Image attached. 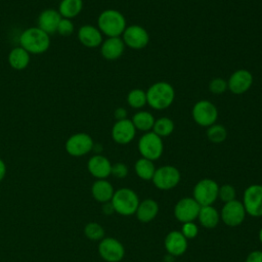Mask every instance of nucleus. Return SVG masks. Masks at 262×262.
<instances>
[{"label":"nucleus","mask_w":262,"mask_h":262,"mask_svg":"<svg viewBox=\"0 0 262 262\" xmlns=\"http://www.w3.org/2000/svg\"><path fill=\"white\" fill-rule=\"evenodd\" d=\"M246 262H262V251L251 252L248 255Z\"/></svg>","instance_id":"obj_38"},{"label":"nucleus","mask_w":262,"mask_h":262,"mask_svg":"<svg viewBox=\"0 0 262 262\" xmlns=\"http://www.w3.org/2000/svg\"><path fill=\"white\" fill-rule=\"evenodd\" d=\"M111 203L115 212L123 216H130L136 212L139 200L134 190L123 187L114 192Z\"/></svg>","instance_id":"obj_4"},{"label":"nucleus","mask_w":262,"mask_h":262,"mask_svg":"<svg viewBox=\"0 0 262 262\" xmlns=\"http://www.w3.org/2000/svg\"><path fill=\"white\" fill-rule=\"evenodd\" d=\"M84 233L87 238L91 241H101L104 236L102 226L96 222H89L84 228Z\"/></svg>","instance_id":"obj_32"},{"label":"nucleus","mask_w":262,"mask_h":262,"mask_svg":"<svg viewBox=\"0 0 262 262\" xmlns=\"http://www.w3.org/2000/svg\"><path fill=\"white\" fill-rule=\"evenodd\" d=\"M94 145L92 137L85 132H78L71 135L66 143V151L72 157H82L89 154Z\"/></svg>","instance_id":"obj_8"},{"label":"nucleus","mask_w":262,"mask_h":262,"mask_svg":"<svg viewBox=\"0 0 262 262\" xmlns=\"http://www.w3.org/2000/svg\"><path fill=\"white\" fill-rule=\"evenodd\" d=\"M201 224L206 228H214L219 222V213L212 206H203L198 216Z\"/></svg>","instance_id":"obj_27"},{"label":"nucleus","mask_w":262,"mask_h":262,"mask_svg":"<svg viewBox=\"0 0 262 262\" xmlns=\"http://www.w3.org/2000/svg\"><path fill=\"white\" fill-rule=\"evenodd\" d=\"M138 150L142 158L156 161L164 151L163 140L152 131L145 132L138 140Z\"/></svg>","instance_id":"obj_5"},{"label":"nucleus","mask_w":262,"mask_h":262,"mask_svg":"<svg viewBox=\"0 0 262 262\" xmlns=\"http://www.w3.org/2000/svg\"><path fill=\"white\" fill-rule=\"evenodd\" d=\"M218 196L223 201L224 203H228L230 201L235 200V189L230 184H224L221 187H219L218 190Z\"/></svg>","instance_id":"obj_34"},{"label":"nucleus","mask_w":262,"mask_h":262,"mask_svg":"<svg viewBox=\"0 0 262 262\" xmlns=\"http://www.w3.org/2000/svg\"><path fill=\"white\" fill-rule=\"evenodd\" d=\"M181 232L186 238H193L198 235L199 229L193 222H186V223H183Z\"/></svg>","instance_id":"obj_36"},{"label":"nucleus","mask_w":262,"mask_h":262,"mask_svg":"<svg viewBox=\"0 0 262 262\" xmlns=\"http://www.w3.org/2000/svg\"><path fill=\"white\" fill-rule=\"evenodd\" d=\"M31 60V54L20 46L12 48L8 53V63L16 71H23L27 69Z\"/></svg>","instance_id":"obj_22"},{"label":"nucleus","mask_w":262,"mask_h":262,"mask_svg":"<svg viewBox=\"0 0 262 262\" xmlns=\"http://www.w3.org/2000/svg\"><path fill=\"white\" fill-rule=\"evenodd\" d=\"M219 186L216 181L205 178L193 187V199L201 206H211L218 198Z\"/></svg>","instance_id":"obj_7"},{"label":"nucleus","mask_w":262,"mask_h":262,"mask_svg":"<svg viewBox=\"0 0 262 262\" xmlns=\"http://www.w3.org/2000/svg\"><path fill=\"white\" fill-rule=\"evenodd\" d=\"M227 89V81L222 78H214L209 84V90L216 95L222 94Z\"/></svg>","instance_id":"obj_35"},{"label":"nucleus","mask_w":262,"mask_h":262,"mask_svg":"<svg viewBox=\"0 0 262 262\" xmlns=\"http://www.w3.org/2000/svg\"><path fill=\"white\" fill-rule=\"evenodd\" d=\"M5 174H6V165H5L4 161L0 159V182L5 177Z\"/></svg>","instance_id":"obj_41"},{"label":"nucleus","mask_w":262,"mask_h":262,"mask_svg":"<svg viewBox=\"0 0 262 262\" xmlns=\"http://www.w3.org/2000/svg\"><path fill=\"white\" fill-rule=\"evenodd\" d=\"M19 46L30 54H42L49 49L50 37L38 27H30L21 32L18 38Z\"/></svg>","instance_id":"obj_1"},{"label":"nucleus","mask_w":262,"mask_h":262,"mask_svg":"<svg viewBox=\"0 0 262 262\" xmlns=\"http://www.w3.org/2000/svg\"><path fill=\"white\" fill-rule=\"evenodd\" d=\"M253 84V75L245 69L236 70L233 72L228 81H227V88L233 94L239 95L247 92Z\"/></svg>","instance_id":"obj_15"},{"label":"nucleus","mask_w":262,"mask_h":262,"mask_svg":"<svg viewBox=\"0 0 262 262\" xmlns=\"http://www.w3.org/2000/svg\"><path fill=\"white\" fill-rule=\"evenodd\" d=\"M191 116L198 125L202 127H210L217 121L218 110L213 102L203 99L193 104Z\"/></svg>","instance_id":"obj_6"},{"label":"nucleus","mask_w":262,"mask_h":262,"mask_svg":"<svg viewBox=\"0 0 262 262\" xmlns=\"http://www.w3.org/2000/svg\"><path fill=\"white\" fill-rule=\"evenodd\" d=\"M55 1H59V2H60V1H61V0H55Z\"/></svg>","instance_id":"obj_43"},{"label":"nucleus","mask_w":262,"mask_h":262,"mask_svg":"<svg viewBox=\"0 0 262 262\" xmlns=\"http://www.w3.org/2000/svg\"><path fill=\"white\" fill-rule=\"evenodd\" d=\"M60 19L61 15L59 14L58 10L53 8H47L39 14L37 19V27L50 35L56 32Z\"/></svg>","instance_id":"obj_20"},{"label":"nucleus","mask_w":262,"mask_h":262,"mask_svg":"<svg viewBox=\"0 0 262 262\" xmlns=\"http://www.w3.org/2000/svg\"><path fill=\"white\" fill-rule=\"evenodd\" d=\"M134 169L137 176L143 180H150L156 171L152 161L144 158H140L136 161Z\"/></svg>","instance_id":"obj_28"},{"label":"nucleus","mask_w":262,"mask_h":262,"mask_svg":"<svg viewBox=\"0 0 262 262\" xmlns=\"http://www.w3.org/2000/svg\"><path fill=\"white\" fill-rule=\"evenodd\" d=\"M207 137L213 143H221L227 137V131L224 126L220 124H213L207 129Z\"/></svg>","instance_id":"obj_31"},{"label":"nucleus","mask_w":262,"mask_h":262,"mask_svg":"<svg viewBox=\"0 0 262 262\" xmlns=\"http://www.w3.org/2000/svg\"><path fill=\"white\" fill-rule=\"evenodd\" d=\"M158 212H159L158 203L151 199H146L141 203H139L135 213H136L137 219L140 222L147 223L157 216Z\"/></svg>","instance_id":"obj_24"},{"label":"nucleus","mask_w":262,"mask_h":262,"mask_svg":"<svg viewBox=\"0 0 262 262\" xmlns=\"http://www.w3.org/2000/svg\"><path fill=\"white\" fill-rule=\"evenodd\" d=\"M103 204H104V205L102 206V211H103L104 214L110 215V214H112L113 212H115L112 203H108V202H107V203H103Z\"/></svg>","instance_id":"obj_40"},{"label":"nucleus","mask_w":262,"mask_h":262,"mask_svg":"<svg viewBox=\"0 0 262 262\" xmlns=\"http://www.w3.org/2000/svg\"><path fill=\"white\" fill-rule=\"evenodd\" d=\"M151 180L157 188L168 190L175 187L179 183L180 172L174 166H162L159 169H156Z\"/></svg>","instance_id":"obj_9"},{"label":"nucleus","mask_w":262,"mask_h":262,"mask_svg":"<svg viewBox=\"0 0 262 262\" xmlns=\"http://www.w3.org/2000/svg\"><path fill=\"white\" fill-rule=\"evenodd\" d=\"M111 135L116 143L124 145L130 143L134 139L136 135V129L131 120L124 119L116 121L112 127Z\"/></svg>","instance_id":"obj_16"},{"label":"nucleus","mask_w":262,"mask_h":262,"mask_svg":"<svg viewBox=\"0 0 262 262\" xmlns=\"http://www.w3.org/2000/svg\"><path fill=\"white\" fill-rule=\"evenodd\" d=\"M87 169L93 177L97 179H105L111 175L112 164L106 157L96 154L88 160Z\"/></svg>","instance_id":"obj_18"},{"label":"nucleus","mask_w":262,"mask_h":262,"mask_svg":"<svg viewBox=\"0 0 262 262\" xmlns=\"http://www.w3.org/2000/svg\"><path fill=\"white\" fill-rule=\"evenodd\" d=\"M259 239H260V242L262 243V227H261V229H260V231H259Z\"/></svg>","instance_id":"obj_42"},{"label":"nucleus","mask_w":262,"mask_h":262,"mask_svg":"<svg viewBox=\"0 0 262 262\" xmlns=\"http://www.w3.org/2000/svg\"><path fill=\"white\" fill-rule=\"evenodd\" d=\"M175 125L174 122L168 117H161L155 120V124L152 127V132L156 133L161 138L167 137L171 135L174 131Z\"/></svg>","instance_id":"obj_29"},{"label":"nucleus","mask_w":262,"mask_h":262,"mask_svg":"<svg viewBox=\"0 0 262 262\" xmlns=\"http://www.w3.org/2000/svg\"><path fill=\"white\" fill-rule=\"evenodd\" d=\"M75 30V25L72 21V19L69 18H63L61 17L58 26H57V30L56 32L63 37H69L74 33Z\"/></svg>","instance_id":"obj_33"},{"label":"nucleus","mask_w":262,"mask_h":262,"mask_svg":"<svg viewBox=\"0 0 262 262\" xmlns=\"http://www.w3.org/2000/svg\"><path fill=\"white\" fill-rule=\"evenodd\" d=\"M244 208L246 213L253 217L262 216V185L253 184L244 192Z\"/></svg>","instance_id":"obj_11"},{"label":"nucleus","mask_w":262,"mask_h":262,"mask_svg":"<svg viewBox=\"0 0 262 262\" xmlns=\"http://www.w3.org/2000/svg\"><path fill=\"white\" fill-rule=\"evenodd\" d=\"M98 253L106 262H119L125 255V249L118 239L103 237L98 245Z\"/></svg>","instance_id":"obj_12"},{"label":"nucleus","mask_w":262,"mask_h":262,"mask_svg":"<svg viewBox=\"0 0 262 262\" xmlns=\"http://www.w3.org/2000/svg\"><path fill=\"white\" fill-rule=\"evenodd\" d=\"M126 18L116 9H105L100 12L97 17V28L102 33L108 37H120L125 31Z\"/></svg>","instance_id":"obj_3"},{"label":"nucleus","mask_w":262,"mask_h":262,"mask_svg":"<svg viewBox=\"0 0 262 262\" xmlns=\"http://www.w3.org/2000/svg\"><path fill=\"white\" fill-rule=\"evenodd\" d=\"M77 37L79 42L87 48H96L100 46L103 41L102 33L97 27L92 25L81 26L78 30Z\"/></svg>","instance_id":"obj_17"},{"label":"nucleus","mask_w":262,"mask_h":262,"mask_svg":"<svg viewBox=\"0 0 262 262\" xmlns=\"http://www.w3.org/2000/svg\"><path fill=\"white\" fill-rule=\"evenodd\" d=\"M125 50V44L120 37H108L100 45V53L107 60H115L121 57Z\"/></svg>","instance_id":"obj_19"},{"label":"nucleus","mask_w":262,"mask_h":262,"mask_svg":"<svg viewBox=\"0 0 262 262\" xmlns=\"http://www.w3.org/2000/svg\"><path fill=\"white\" fill-rule=\"evenodd\" d=\"M146 92V102L154 110H165L169 107L175 99L173 86L165 81L156 82L148 87Z\"/></svg>","instance_id":"obj_2"},{"label":"nucleus","mask_w":262,"mask_h":262,"mask_svg":"<svg viewBox=\"0 0 262 262\" xmlns=\"http://www.w3.org/2000/svg\"><path fill=\"white\" fill-rule=\"evenodd\" d=\"M127 102L132 108H141L146 102V92L139 88H134L130 90L127 94Z\"/></svg>","instance_id":"obj_30"},{"label":"nucleus","mask_w":262,"mask_h":262,"mask_svg":"<svg viewBox=\"0 0 262 262\" xmlns=\"http://www.w3.org/2000/svg\"><path fill=\"white\" fill-rule=\"evenodd\" d=\"M83 9V0H61L58 12L63 18L72 19L78 16Z\"/></svg>","instance_id":"obj_25"},{"label":"nucleus","mask_w":262,"mask_h":262,"mask_svg":"<svg viewBox=\"0 0 262 262\" xmlns=\"http://www.w3.org/2000/svg\"><path fill=\"white\" fill-rule=\"evenodd\" d=\"M165 248L168 254L174 256H181L187 249V238L181 231H171L165 238Z\"/></svg>","instance_id":"obj_21"},{"label":"nucleus","mask_w":262,"mask_h":262,"mask_svg":"<svg viewBox=\"0 0 262 262\" xmlns=\"http://www.w3.org/2000/svg\"><path fill=\"white\" fill-rule=\"evenodd\" d=\"M91 192L97 202L107 203L112 200L115 191L111 182L105 179H98L92 184Z\"/></svg>","instance_id":"obj_23"},{"label":"nucleus","mask_w":262,"mask_h":262,"mask_svg":"<svg viewBox=\"0 0 262 262\" xmlns=\"http://www.w3.org/2000/svg\"><path fill=\"white\" fill-rule=\"evenodd\" d=\"M155 120L156 119L151 113L146 111H139L133 115L131 122L133 123L136 130L148 132L152 129Z\"/></svg>","instance_id":"obj_26"},{"label":"nucleus","mask_w":262,"mask_h":262,"mask_svg":"<svg viewBox=\"0 0 262 262\" xmlns=\"http://www.w3.org/2000/svg\"><path fill=\"white\" fill-rule=\"evenodd\" d=\"M201 206L192 198H183L175 206L174 215L182 223L192 222L199 216Z\"/></svg>","instance_id":"obj_14"},{"label":"nucleus","mask_w":262,"mask_h":262,"mask_svg":"<svg viewBox=\"0 0 262 262\" xmlns=\"http://www.w3.org/2000/svg\"><path fill=\"white\" fill-rule=\"evenodd\" d=\"M122 40L125 46L131 49H142L149 42L148 32L139 25H131L126 27L122 34Z\"/></svg>","instance_id":"obj_10"},{"label":"nucleus","mask_w":262,"mask_h":262,"mask_svg":"<svg viewBox=\"0 0 262 262\" xmlns=\"http://www.w3.org/2000/svg\"><path fill=\"white\" fill-rule=\"evenodd\" d=\"M111 174L116 178H124L128 174V168L124 163H116L112 165Z\"/></svg>","instance_id":"obj_37"},{"label":"nucleus","mask_w":262,"mask_h":262,"mask_svg":"<svg viewBox=\"0 0 262 262\" xmlns=\"http://www.w3.org/2000/svg\"><path fill=\"white\" fill-rule=\"evenodd\" d=\"M114 116L117 121L127 119V111L124 107H117L114 112Z\"/></svg>","instance_id":"obj_39"},{"label":"nucleus","mask_w":262,"mask_h":262,"mask_svg":"<svg viewBox=\"0 0 262 262\" xmlns=\"http://www.w3.org/2000/svg\"><path fill=\"white\" fill-rule=\"evenodd\" d=\"M222 221L228 226H237L239 225L246 216V210L243 203L239 201L233 200L228 203H225L220 213Z\"/></svg>","instance_id":"obj_13"}]
</instances>
